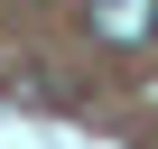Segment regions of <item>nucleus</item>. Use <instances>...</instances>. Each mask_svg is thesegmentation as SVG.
Returning a JSON list of instances; mask_svg holds the SVG:
<instances>
[{"mask_svg": "<svg viewBox=\"0 0 158 149\" xmlns=\"http://www.w3.org/2000/svg\"><path fill=\"white\" fill-rule=\"evenodd\" d=\"M84 28H93V47L130 56V47L158 37V0H84Z\"/></svg>", "mask_w": 158, "mask_h": 149, "instance_id": "1", "label": "nucleus"}]
</instances>
